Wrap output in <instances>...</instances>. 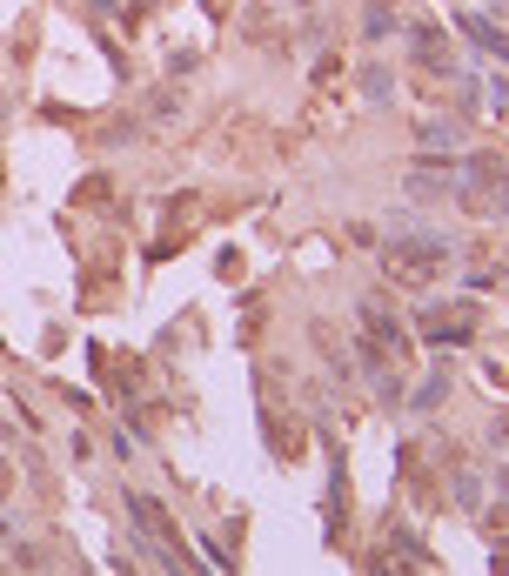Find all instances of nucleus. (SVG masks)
<instances>
[{
    "instance_id": "nucleus-1",
    "label": "nucleus",
    "mask_w": 509,
    "mask_h": 576,
    "mask_svg": "<svg viewBox=\"0 0 509 576\" xmlns=\"http://www.w3.org/2000/svg\"><path fill=\"white\" fill-rule=\"evenodd\" d=\"M456 27H463V34H476V41H483L489 54H496V61H509V34H496V27H489L483 14H463V21H456Z\"/></svg>"
},
{
    "instance_id": "nucleus-2",
    "label": "nucleus",
    "mask_w": 509,
    "mask_h": 576,
    "mask_svg": "<svg viewBox=\"0 0 509 576\" xmlns=\"http://www.w3.org/2000/svg\"><path fill=\"white\" fill-rule=\"evenodd\" d=\"M409 54H416L422 67H449L443 61V34H436V27H416V34H409Z\"/></svg>"
},
{
    "instance_id": "nucleus-3",
    "label": "nucleus",
    "mask_w": 509,
    "mask_h": 576,
    "mask_svg": "<svg viewBox=\"0 0 509 576\" xmlns=\"http://www.w3.org/2000/svg\"><path fill=\"white\" fill-rule=\"evenodd\" d=\"M443 389H449V376H429V389L416 396V409H436V402H443Z\"/></svg>"
},
{
    "instance_id": "nucleus-4",
    "label": "nucleus",
    "mask_w": 509,
    "mask_h": 576,
    "mask_svg": "<svg viewBox=\"0 0 509 576\" xmlns=\"http://www.w3.org/2000/svg\"><path fill=\"white\" fill-rule=\"evenodd\" d=\"M94 7H114V0H94Z\"/></svg>"
},
{
    "instance_id": "nucleus-5",
    "label": "nucleus",
    "mask_w": 509,
    "mask_h": 576,
    "mask_svg": "<svg viewBox=\"0 0 509 576\" xmlns=\"http://www.w3.org/2000/svg\"><path fill=\"white\" fill-rule=\"evenodd\" d=\"M0 114H7V101H0Z\"/></svg>"
}]
</instances>
